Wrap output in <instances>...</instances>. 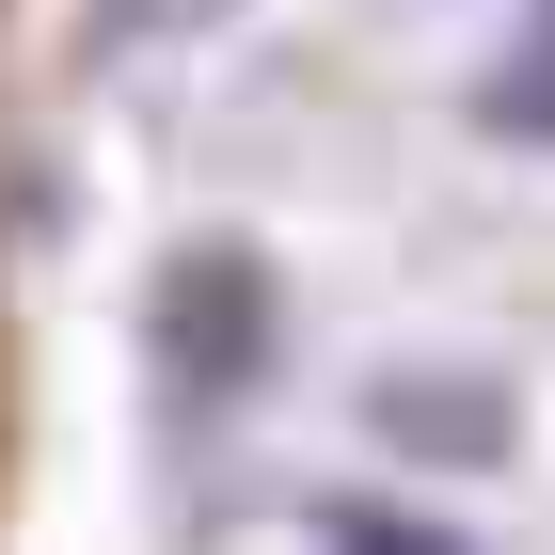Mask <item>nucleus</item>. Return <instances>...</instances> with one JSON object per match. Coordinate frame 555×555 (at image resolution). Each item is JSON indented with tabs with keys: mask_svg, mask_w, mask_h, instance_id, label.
<instances>
[{
	"mask_svg": "<svg viewBox=\"0 0 555 555\" xmlns=\"http://www.w3.org/2000/svg\"><path fill=\"white\" fill-rule=\"evenodd\" d=\"M255 349H270V301H255V255H175L159 270V365L191 397L222 382H255Z\"/></svg>",
	"mask_w": 555,
	"mask_h": 555,
	"instance_id": "nucleus-1",
	"label": "nucleus"
},
{
	"mask_svg": "<svg viewBox=\"0 0 555 555\" xmlns=\"http://www.w3.org/2000/svg\"><path fill=\"white\" fill-rule=\"evenodd\" d=\"M334 555H461V540H428V524H349Z\"/></svg>",
	"mask_w": 555,
	"mask_h": 555,
	"instance_id": "nucleus-3",
	"label": "nucleus"
},
{
	"mask_svg": "<svg viewBox=\"0 0 555 555\" xmlns=\"http://www.w3.org/2000/svg\"><path fill=\"white\" fill-rule=\"evenodd\" d=\"M382 444L444 461V476H492L508 461V382L492 365H413V382H382Z\"/></svg>",
	"mask_w": 555,
	"mask_h": 555,
	"instance_id": "nucleus-2",
	"label": "nucleus"
}]
</instances>
